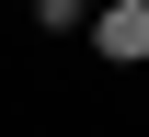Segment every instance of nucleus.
I'll return each instance as SVG.
<instances>
[{
    "instance_id": "obj_3",
    "label": "nucleus",
    "mask_w": 149,
    "mask_h": 137,
    "mask_svg": "<svg viewBox=\"0 0 149 137\" xmlns=\"http://www.w3.org/2000/svg\"><path fill=\"white\" fill-rule=\"evenodd\" d=\"M23 12H35V23H46V12H57V0H23Z\"/></svg>"
},
{
    "instance_id": "obj_4",
    "label": "nucleus",
    "mask_w": 149,
    "mask_h": 137,
    "mask_svg": "<svg viewBox=\"0 0 149 137\" xmlns=\"http://www.w3.org/2000/svg\"><path fill=\"white\" fill-rule=\"evenodd\" d=\"M138 12H149V0H138Z\"/></svg>"
},
{
    "instance_id": "obj_2",
    "label": "nucleus",
    "mask_w": 149,
    "mask_h": 137,
    "mask_svg": "<svg viewBox=\"0 0 149 137\" xmlns=\"http://www.w3.org/2000/svg\"><path fill=\"white\" fill-rule=\"evenodd\" d=\"M92 12H103V0H57V12H46V23H57V34H69V23H92Z\"/></svg>"
},
{
    "instance_id": "obj_1",
    "label": "nucleus",
    "mask_w": 149,
    "mask_h": 137,
    "mask_svg": "<svg viewBox=\"0 0 149 137\" xmlns=\"http://www.w3.org/2000/svg\"><path fill=\"white\" fill-rule=\"evenodd\" d=\"M80 34H92V57H103V69H149V12H138V0H103Z\"/></svg>"
}]
</instances>
